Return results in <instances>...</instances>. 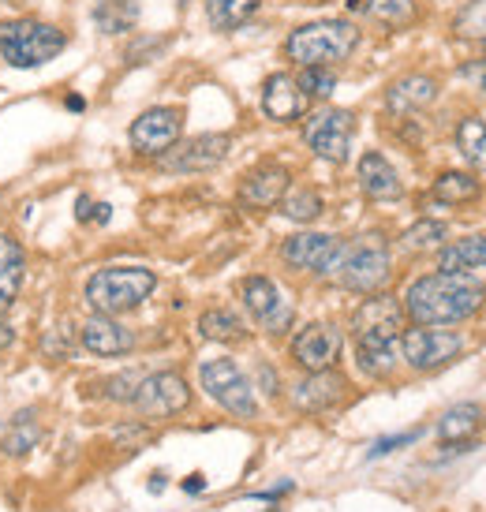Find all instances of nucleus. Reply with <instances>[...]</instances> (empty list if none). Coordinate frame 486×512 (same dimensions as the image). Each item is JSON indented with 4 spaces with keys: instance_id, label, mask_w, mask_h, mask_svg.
Wrapping results in <instances>:
<instances>
[{
    "instance_id": "obj_1",
    "label": "nucleus",
    "mask_w": 486,
    "mask_h": 512,
    "mask_svg": "<svg viewBox=\"0 0 486 512\" xmlns=\"http://www.w3.org/2000/svg\"><path fill=\"white\" fill-rule=\"evenodd\" d=\"M486 299V288L472 273H427L408 285L404 292V311L415 326H453L472 318Z\"/></svg>"
},
{
    "instance_id": "obj_2",
    "label": "nucleus",
    "mask_w": 486,
    "mask_h": 512,
    "mask_svg": "<svg viewBox=\"0 0 486 512\" xmlns=\"http://www.w3.org/2000/svg\"><path fill=\"white\" fill-rule=\"evenodd\" d=\"M359 30L348 19H318L307 27H296L285 42V57L300 68H329L356 53Z\"/></svg>"
},
{
    "instance_id": "obj_3",
    "label": "nucleus",
    "mask_w": 486,
    "mask_h": 512,
    "mask_svg": "<svg viewBox=\"0 0 486 512\" xmlns=\"http://www.w3.org/2000/svg\"><path fill=\"white\" fill-rule=\"evenodd\" d=\"M158 288V277L143 266H109L86 281V303L98 314H124L135 311L150 292Z\"/></svg>"
},
{
    "instance_id": "obj_4",
    "label": "nucleus",
    "mask_w": 486,
    "mask_h": 512,
    "mask_svg": "<svg viewBox=\"0 0 486 512\" xmlns=\"http://www.w3.org/2000/svg\"><path fill=\"white\" fill-rule=\"evenodd\" d=\"M64 49H68L64 30L38 23V19H19V23H8L0 30V57L8 60L12 68H23V72L57 60Z\"/></svg>"
},
{
    "instance_id": "obj_5",
    "label": "nucleus",
    "mask_w": 486,
    "mask_h": 512,
    "mask_svg": "<svg viewBox=\"0 0 486 512\" xmlns=\"http://www.w3.org/2000/svg\"><path fill=\"white\" fill-rule=\"evenodd\" d=\"M337 281L352 292H378L389 281V251L378 236H359L356 243H344L337 258Z\"/></svg>"
},
{
    "instance_id": "obj_6",
    "label": "nucleus",
    "mask_w": 486,
    "mask_h": 512,
    "mask_svg": "<svg viewBox=\"0 0 486 512\" xmlns=\"http://www.w3.org/2000/svg\"><path fill=\"white\" fill-rule=\"evenodd\" d=\"M199 382H202V389H206V393L225 408V412L240 415V419H255L258 415L255 389H251L247 374H243L232 359H210V363H202Z\"/></svg>"
},
{
    "instance_id": "obj_7",
    "label": "nucleus",
    "mask_w": 486,
    "mask_h": 512,
    "mask_svg": "<svg viewBox=\"0 0 486 512\" xmlns=\"http://www.w3.org/2000/svg\"><path fill=\"white\" fill-rule=\"evenodd\" d=\"M352 135H356V116L348 109H322L303 124V139L315 150V157L329 165H344L352 154Z\"/></svg>"
},
{
    "instance_id": "obj_8",
    "label": "nucleus",
    "mask_w": 486,
    "mask_h": 512,
    "mask_svg": "<svg viewBox=\"0 0 486 512\" xmlns=\"http://www.w3.org/2000/svg\"><path fill=\"white\" fill-rule=\"evenodd\" d=\"M401 352L412 370H438L460 356V337L453 329L419 326L401 333Z\"/></svg>"
},
{
    "instance_id": "obj_9",
    "label": "nucleus",
    "mask_w": 486,
    "mask_h": 512,
    "mask_svg": "<svg viewBox=\"0 0 486 512\" xmlns=\"http://www.w3.org/2000/svg\"><path fill=\"white\" fill-rule=\"evenodd\" d=\"M131 404H135L139 415H146V419H169V415L184 412L187 404H191V389H187V382L180 374L165 370V374L143 378L139 389H135V397H131Z\"/></svg>"
},
{
    "instance_id": "obj_10",
    "label": "nucleus",
    "mask_w": 486,
    "mask_h": 512,
    "mask_svg": "<svg viewBox=\"0 0 486 512\" xmlns=\"http://www.w3.org/2000/svg\"><path fill=\"white\" fill-rule=\"evenodd\" d=\"M180 131H184V113L172 105H158V109H146L131 124V146H135V154L161 157L169 146L180 143Z\"/></svg>"
},
{
    "instance_id": "obj_11",
    "label": "nucleus",
    "mask_w": 486,
    "mask_h": 512,
    "mask_svg": "<svg viewBox=\"0 0 486 512\" xmlns=\"http://www.w3.org/2000/svg\"><path fill=\"white\" fill-rule=\"evenodd\" d=\"M229 135H195L161 154V169L169 172H210L229 157Z\"/></svg>"
},
{
    "instance_id": "obj_12",
    "label": "nucleus",
    "mask_w": 486,
    "mask_h": 512,
    "mask_svg": "<svg viewBox=\"0 0 486 512\" xmlns=\"http://www.w3.org/2000/svg\"><path fill=\"white\" fill-rule=\"evenodd\" d=\"M243 307L251 311L262 329L270 333H285L292 326V303L281 296V288L273 285L270 277H247L243 281Z\"/></svg>"
},
{
    "instance_id": "obj_13",
    "label": "nucleus",
    "mask_w": 486,
    "mask_h": 512,
    "mask_svg": "<svg viewBox=\"0 0 486 512\" xmlns=\"http://www.w3.org/2000/svg\"><path fill=\"white\" fill-rule=\"evenodd\" d=\"M341 329L329 326V322H311V326H303L296 333V341H292V359L300 363L307 374H315V370H329L341 356Z\"/></svg>"
},
{
    "instance_id": "obj_14",
    "label": "nucleus",
    "mask_w": 486,
    "mask_h": 512,
    "mask_svg": "<svg viewBox=\"0 0 486 512\" xmlns=\"http://www.w3.org/2000/svg\"><path fill=\"white\" fill-rule=\"evenodd\" d=\"M341 247L344 243L337 240V236H326V232H300V236L285 240L281 255H285V262L288 266H296V270L333 273L337 258H341Z\"/></svg>"
},
{
    "instance_id": "obj_15",
    "label": "nucleus",
    "mask_w": 486,
    "mask_h": 512,
    "mask_svg": "<svg viewBox=\"0 0 486 512\" xmlns=\"http://www.w3.org/2000/svg\"><path fill=\"white\" fill-rule=\"evenodd\" d=\"M262 113L277 120V124H292L307 113V94L300 90L296 75L277 72L262 83Z\"/></svg>"
},
{
    "instance_id": "obj_16",
    "label": "nucleus",
    "mask_w": 486,
    "mask_h": 512,
    "mask_svg": "<svg viewBox=\"0 0 486 512\" xmlns=\"http://www.w3.org/2000/svg\"><path fill=\"white\" fill-rule=\"evenodd\" d=\"M288 169L285 165H258L255 172H247L240 184V202L243 206H251V210H270L277 202L285 199L288 191Z\"/></svg>"
},
{
    "instance_id": "obj_17",
    "label": "nucleus",
    "mask_w": 486,
    "mask_h": 512,
    "mask_svg": "<svg viewBox=\"0 0 486 512\" xmlns=\"http://www.w3.org/2000/svg\"><path fill=\"white\" fill-rule=\"evenodd\" d=\"M404 311L393 296H371L363 299V307L352 318L356 337H401Z\"/></svg>"
},
{
    "instance_id": "obj_18",
    "label": "nucleus",
    "mask_w": 486,
    "mask_h": 512,
    "mask_svg": "<svg viewBox=\"0 0 486 512\" xmlns=\"http://www.w3.org/2000/svg\"><path fill=\"white\" fill-rule=\"evenodd\" d=\"M83 348L94 356H128L135 348V333L113 314H94L83 326Z\"/></svg>"
},
{
    "instance_id": "obj_19",
    "label": "nucleus",
    "mask_w": 486,
    "mask_h": 512,
    "mask_svg": "<svg viewBox=\"0 0 486 512\" xmlns=\"http://www.w3.org/2000/svg\"><path fill=\"white\" fill-rule=\"evenodd\" d=\"M359 187H363V195L374 202H393V199H401V191H404L397 169H393L378 150H367V154L359 157Z\"/></svg>"
},
{
    "instance_id": "obj_20",
    "label": "nucleus",
    "mask_w": 486,
    "mask_h": 512,
    "mask_svg": "<svg viewBox=\"0 0 486 512\" xmlns=\"http://www.w3.org/2000/svg\"><path fill=\"white\" fill-rule=\"evenodd\" d=\"M434 98H438V83L430 75H404V79H397V83L389 86L386 105L389 113L408 116V113H423L427 105H434Z\"/></svg>"
},
{
    "instance_id": "obj_21",
    "label": "nucleus",
    "mask_w": 486,
    "mask_h": 512,
    "mask_svg": "<svg viewBox=\"0 0 486 512\" xmlns=\"http://www.w3.org/2000/svg\"><path fill=\"white\" fill-rule=\"evenodd\" d=\"M296 404H300L303 412H322V408H333L337 400L344 397V378L341 374H333V367L329 370H315L307 382L296 385Z\"/></svg>"
},
{
    "instance_id": "obj_22",
    "label": "nucleus",
    "mask_w": 486,
    "mask_h": 512,
    "mask_svg": "<svg viewBox=\"0 0 486 512\" xmlns=\"http://www.w3.org/2000/svg\"><path fill=\"white\" fill-rule=\"evenodd\" d=\"M23 270H27V255L23 247L0 232V314L8 311L19 296V285H23Z\"/></svg>"
},
{
    "instance_id": "obj_23",
    "label": "nucleus",
    "mask_w": 486,
    "mask_h": 512,
    "mask_svg": "<svg viewBox=\"0 0 486 512\" xmlns=\"http://www.w3.org/2000/svg\"><path fill=\"white\" fill-rule=\"evenodd\" d=\"M42 441V423H38V412L34 408H23L8 419V427L0 430V449L8 456H27L34 445Z\"/></svg>"
},
{
    "instance_id": "obj_24",
    "label": "nucleus",
    "mask_w": 486,
    "mask_h": 512,
    "mask_svg": "<svg viewBox=\"0 0 486 512\" xmlns=\"http://www.w3.org/2000/svg\"><path fill=\"white\" fill-rule=\"evenodd\" d=\"M397 344L393 337H356V359L359 370L371 378H386L397 367Z\"/></svg>"
},
{
    "instance_id": "obj_25",
    "label": "nucleus",
    "mask_w": 486,
    "mask_h": 512,
    "mask_svg": "<svg viewBox=\"0 0 486 512\" xmlns=\"http://www.w3.org/2000/svg\"><path fill=\"white\" fill-rule=\"evenodd\" d=\"M438 270L445 273H472L486 270V236H464V240L449 243L438 258Z\"/></svg>"
},
{
    "instance_id": "obj_26",
    "label": "nucleus",
    "mask_w": 486,
    "mask_h": 512,
    "mask_svg": "<svg viewBox=\"0 0 486 512\" xmlns=\"http://www.w3.org/2000/svg\"><path fill=\"white\" fill-rule=\"evenodd\" d=\"M479 419H483L479 404H453V408L438 419V438L449 441V445H468V438H472L475 427H479Z\"/></svg>"
},
{
    "instance_id": "obj_27",
    "label": "nucleus",
    "mask_w": 486,
    "mask_h": 512,
    "mask_svg": "<svg viewBox=\"0 0 486 512\" xmlns=\"http://www.w3.org/2000/svg\"><path fill=\"white\" fill-rule=\"evenodd\" d=\"M479 191H483V184L475 180L472 172H442V176L434 180V199L449 202V206L475 202L479 199Z\"/></svg>"
},
{
    "instance_id": "obj_28",
    "label": "nucleus",
    "mask_w": 486,
    "mask_h": 512,
    "mask_svg": "<svg viewBox=\"0 0 486 512\" xmlns=\"http://www.w3.org/2000/svg\"><path fill=\"white\" fill-rule=\"evenodd\" d=\"M457 150L475 169H486V116H464L457 124Z\"/></svg>"
},
{
    "instance_id": "obj_29",
    "label": "nucleus",
    "mask_w": 486,
    "mask_h": 512,
    "mask_svg": "<svg viewBox=\"0 0 486 512\" xmlns=\"http://www.w3.org/2000/svg\"><path fill=\"white\" fill-rule=\"evenodd\" d=\"M258 8H262V0H206V15L217 30L243 27Z\"/></svg>"
},
{
    "instance_id": "obj_30",
    "label": "nucleus",
    "mask_w": 486,
    "mask_h": 512,
    "mask_svg": "<svg viewBox=\"0 0 486 512\" xmlns=\"http://www.w3.org/2000/svg\"><path fill=\"white\" fill-rule=\"evenodd\" d=\"M199 333L206 337V341H243L247 337V329H243V322L236 318L232 311H225V307H210V311L199 318Z\"/></svg>"
},
{
    "instance_id": "obj_31",
    "label": "nucleus",
    "mask_w": 486,
    "mask_h": 512,
    "mask_svg": "<svg viewBox=\"0 0 486 512\" xmlns=\"http://www.w3.org/2000/svg\"><path fill=\"white\" fill-rule=\"evenodd\" d=\"M348 8L359 15H371L378 23H386V27H401L412 19V0H348Z\"/></svg>"
},
{
    "instance_id": "obj_32",
    "label": "nucleus",
    "mask_w": 486,
    "mask_h": 512,
    "mask_svg": "<svg viewBox=\"0 0 486 512\" xmlns=\"http://www.w3.org/2000/svg\"><path fill=\"white\" fill-rule=\"evenodd\" d=\"M135 0H101L98 12H94V23H98L105 34H124V30L135 27Z\"/></svg>"
},
{
    "instance_id": "obj_33",
    "label": "nucleus",
    "mask_w": 486,
    "mask_h": 512,
    "mask_svg": "<svg viewBox=\"0 0 486 512\" xmlns=\"http://www.w3.org/2000/svg\"><path fill=\"white\" fill-rule=\"evenodd\" d=\"M281 214L292 217V221H315L318 214H322V195L318 191H311V187H288L285 199H281Z\"/></svg>"
},
{
    "instance_id": "obj_34",
    "label": "nucleus",
    "mask_w": 486,
    "mask_h": 512,
    "mask_svg": "<svg viewBox=\"0 0 486 512\" xmlns=\"http://www.w3.org/2000/svg\"><path fill=\"white\" fill-rule=\"evenodd\" d=\"M453 30L464 42H486V0H468L457 12Z\"/></svg>"
},
{
    "instance_id": "obj_35",
    "label": "nucleus",
    "mask_w": 486,
    "mask_h": 512,
    "mask_svg": "<svg viewBox=\"0 0 486 512\" xmlns=\"http://www.w3.org/2000/svg\"><path fill=\"white\" fill-rule=\"evenodd\" d=\"M442 240H445V225H438V221H415L401 236L404 251H434V247H442Z\"/></svg>"
},
{
    "instance_id": "obj_36",
    "label": "nucleus",
    "mask_w": 486,
    "mask_h": 512,
    "mask_svg": "<svg viewBox=\"0 0 486 512\" xmlns=\"http://www.w3.org/2000/svg\"><path fill=\"white\" fill-rule=\"evenodd\" d=\"M296 83H300V90L307 98H329L333 86H337V75L329 72V68H303V72L296 75Z\"/></svg>"
},
{
    "instance_id": "obj_37",
    "label": "nucleus",
    "mask_w": 486,
    "mask_h": 512,
    "mask_svg": "<svg viewBox=\"0 0 486 512\" xmlns=\"http://www.w3.org/2000/svg\"><path fill=\"white\" fill-rule=\"evenodd\" d=\"M139 382H143V374H139V370H124V374H116V378L105 382V397L109 400H131L135 397V389H139Z\"/></svg>"
},
{
    "instance_id": "obj_38",
    "label": "nucleus",
    "mask_w": 486,
    "mask_h": 512,
    "mask_svg": "<svg viewBox=\"0 0 486 512\" xmlns=\"http://www.w3.org/2000/svg\"><path fill=\"white\" fill-rule=\"evenodd\" d=\"M419 434H423V430L415 427V430H404V434H393V438H378V441L371 445V453H367V460H378V456L397 453L401 445H415V441H419Z\"/></svg>"
},
{
    "instance_id": "obj_39",
    "label": "nucleus",
    "mask_w": 486,
    "mask_h": 512,
    "mask_svg": "<svg viewBox=\"0 0 486 512\" xmlns=\"http://www.w3.org/2000/svg\"><path fill=\"white\" fill-rule=\"evenodd\" d=\"M460 79L479 86V90H486V60H468V64H460Z\"/></svg>"
},
{
    "instance_id": "obj_40",
    "label": "nucleus",
    "mask_w": 486,
    "mask_h": 512,
    "mask_svg": "<svg viewBox=\"0 0 486 512\" xmlns=\"http://www.w3.org/2000/svg\"><path fill=\"white\" fill-rule=\"evenodd\" d=\"M184 490L187 494H202V490H206V479H202V475H191V479L184 483Z\"/></svg>"
},
{
    "instance_id": "obj_41",
    "label": "nucleus",
    "mask_w": 486,
    "mask_h": 512,
    "mask_svg": "<svg viewBox=\"0 0 486 512\" xmlns=\"http://www.w3.org/2000/svg\"><path fill=\"white\" fill-rule=\"evenodd\" d=\"M15 341V329L12 326H4V322H0V348H8V344Z\"/></svg>"
},
{
    "instance_id": "obj_42",
    "label": "nucleus",
    "mask_w": 486,
    "mask_h": 512,
    "mask_svg": "<svg viewBox=\"0 0 486 512\" xmlns=\"http://www.w3.org/2000/svg\"><path fill=\"white\" fill-rule=\"evenodd\" d=\"M161 490H165V475H154L150 479V494H161Z\"/></svg>"
},
{
    "instance_id": "obj_43",
    "label": "nucleus",
    "mask_w": 486,
    "mask_h": 512,
    "mask_svg": "<svg viewBox=\"0 0 486 512\" xmlns=\"http://www.w3.org/2000/svg\"><path fill=\"white\" fill-rule=\"evenodd\" d=\"M483 45H486V42H483Z\"/></svg>"
}]
</instances>
